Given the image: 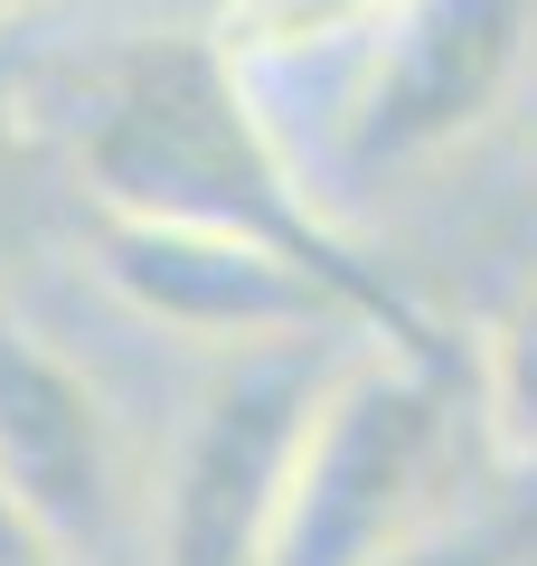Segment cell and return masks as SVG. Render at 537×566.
Returning a JSON list of instances; mask_svg holds the SVG:
<instances>
[{
	"label": "cell",
	"instance_id": "1",
	"mask_svg": "<svg viewBox=\"0 0 537 566\" xmlns=\"http://www.w3.org/2000/svg\"><path fill=\"white\" fill-rule=\"evenodd\" d=\"M48 133L104 218H170V227L245 237L264 255L302 264L349 312L358 340L406 349V359H453L443 322L415 303V283L368 255L312 199V180L283 161L245 66L208 29H141V39L85 48L48 85Z\"/></svg>",
	"mask_w": 537,
	"mask_h": 566
},
{
	"label": "cell",
	"instance_id": "2",
	"mask_svg": "<svg viewBox=\"0 0 537 566\" xmlns=\"http://www.w3.org/2000/svg\"><path fill=\"white\" fill-rule=\"evenodd\" d=\"M453 397H462V359H406L378 340L358 359H330L264 566H378L387 547L434 528Z\"/></svg>",
	"mask_w": 537,
	"mask_h": 566
},
{
	"label": "cell",
	"instance_id": "3",
	"mask_svg": "<svg viewBox=\"0 0 537 566\" xmlns=\"http://www.w3.org/2000/svg\"><path fill=\"white\" fill-rule=\"evenodd\" d=\"M528 39H537V0H397L368 29L358 85L330 123L339 170L387 180V170L443 161L453 142H472L509 104Z\"/></svg>",
	"mask_w": 537,
	"mask_h": 566
},
{
	"label": "cell",
	"instance_id": "4",
	"mask_svg": "<svg viewBox=\"0 0 537 566\" xmlns=\"http://www.w3.org/2000/svg\"><path fill=\"white\" fill-rule=\"evenodd\" d=\"M320 378L330 359L312 349H255L199 397L160 482V566H264Z\"/></svg>",
	"mask_w": 537,
	"mask_h": 566
},
{
	"label": "cell",
	"instance_id": "5",
	"mask_svg": "<svg viewBox=\"0 0 537 566\" xmlns=\"http://www.w3.org/2000/svg\"><path fill=\"white\" fill-rule=\"evenodd\" d=\"M85 245L95 274L114 283L141 322L179 331L199 349H312L320 331H349V312L320 293L302 264L264 255L218 227H170V218H104L85 208Z\"/></svg>",
	"mask_w": 537,
	"mask_h": 566
},
{
	"label": "cell",
	"instance_id": "6",
	"mask_svg": "<svg viewBox=\"0 0 537 566\" xmlns=\"http://www.w3.org/2000/svg\"><path fill=\"white\" fill-rule=\"evenodd\" d=\"M0 501L66 557L95 547L123 501V434L104 387L10 303H0Z\"/></svg>",
	"mask_w": 537,
	"mask_h": 566
},
{
	"label": "cell",
	"instance_id": "7",
	"mask_svg": "<svg viewBox=\"0 0 537 566\" xmlns=\"http://www.w3.org/2000/svg\"><path fill=\"white\" fill-rule=\"evenodd\" d=\"M397 0H227L208 39L227 48L236 66H264V57H312L330 39H368Z\"/></svg>",
	"mask_w": 537,
	"mask_h": 566
},
{
	"label": "cell",
	"instance_id": "8",
	"mask_svg": "<svg viewBox=\"0 0 537 566\" xmlns=\"http://www.w3.org/2000/svg\"><path fill=\"white\" fill-rule=\"evenodd\" d=\"M481 416H491V444L537 482V283L481 340Z\"/></svg>",
	"mask_w": 537,
	"mask_h": 566
},
{
	"label": "cell",
	"instance_id": "9",
	"mask_svg": "<svg viewBox=\"0 0 537 566\" xmlns=\"http://www.w3.org/2000/svg\"><path fill=\"white\" fill-rule=\"evenodd\" d=\"M378 566H537V482L491 510H443L434 528L387 547Z\"/></svg>",
	"mask_w": 537,
	"mask_h": 566
},
{
	"label": "cell",
	"instance_id": "10",
	"mask_svg": "<svg viewBox=\"0 0 537 566\" xmlns=\"http://www.w3.org/2000/svg\"><path fill=\"white\" fill-rule=\"evenodd\" d=\"M0 566H76V557H66V547L48 538V528H29L20 510L0 501Z\"/></svg>",
	"mask_w": 537,
	"mask_h": 566
},
{
	"label": "cell",
	"instance_id": "11",
	"mask_svg": "<svg viewBox=\"0 0 537 566\" xmlns=\"http://www.w3.org/2000/svg\"><path fill=\"white\" fill-rule=\"evenodd\" d=\"M10 10H29V0H0V20H10Z\"/></svg>",
	"mask_w": 537,
	"mask_h": 566
}]
</instances>
